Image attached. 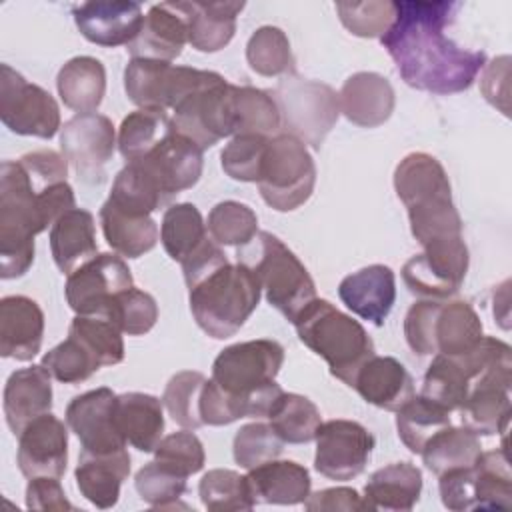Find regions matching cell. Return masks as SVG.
I'll list each match as a JSON object with an SVG mask.
<instances>
[{
  "label": "cell",
  "mask_w": 512,
  "mask_h": 512,
  "mask_svg": "<svg viewBox=\"0 0 512 512\" xmlns=\"http://www.w3.org/2000/svg\"><path fill=\"white\" fill-rule=\"evenodd\" d=\"M394 8V22L380 36V44L402 80L442 96L468 90L486 66V52L462 48L444 34L456 20L460 2L400 0Z\"/></svg>",
  "instance_id": "cell-1"
},
{
  "label": "cell",
  "mask_w": 512,
  "mask_h": 512,
  "mask_svg": "<svg viewBox=\"0 0 512 512\" xmlns=\"http://www.w3.org/2000/svg\"><path fill=\"white\" fill-rule=\"evenodd\" d=\"M190 312L212 338L234 336L260 302V282L244 262L230 264L220 246L206 238L182 262Z\"/></svg>",
  "instance_id": "cell-2"
},
{
  "label": "cell",
  "mask_w": 512,
  "mask_h": 512,
  "mask_svg": "<svg viewBox=\"0 0 512 512\" xmlns=\"http://www.w3.org/2000/svg\"><path fill=\"white\" fill-rule=\"evenodd\" d=\"M394 190L406 206L410 232L424 246L462 238V218L452 200L444 166L426 152H412L394 170Z\"/></svg>",
  "instance_id": "cell-3"
},
{
  "label": "cell",
  "mask_w": 512,
  "mask_h": 512,
  "mask_svg": "<svg viewBox=\"0 0 512 512\" xmlns=\"http://www.w3.org/2000/svg\"><path fill=\"white\" fill-rule=\"evenodd\" d=\"M284 364V348L260 338L226 346L212 364V382L230 400L238 420L266 418L284 392L276 376Z\"/></svg>",
  "instance_id": "cell-4"
},
{
  "label": "cell",
  "mask_w": 512,
  "mask_h": 512,
  "mask_svg": "<svg viewBox=\"0 0 512 512\" xmlns=\"http://www.w3.org/2000/svg\"><path fill=\"white\" fill-rule=\"evenodd\" d=\"M40 192L20 160L0 166V276L20 278L34 262V236L50 222L42 210Z\"/></svg>",
  "instance_id": "cell-5"
},
{
  "label": "cell",
  "mask_w": 512,
  "mask_h": 512,
  "mask_svg": "<svg viewBox=\"0 0 512 512\" xmlns=\"http://www.w3.org/2000/svg\"><path fill=\"white\" fill-rule=\"evenodd\" d=\"M292 324L300 342L324 358L330 374L350 388L360 366L376 352L364 326L328 300L314 298Z\"/></svg>",
  "instance_id": "cell-6"
},
{
  "label": "cell",
  "mask_w": 512,
  "mask_h": 512,
  "mask_svg": "<svg viewBox=\"0 0 512 512\" xmlns=\"http://www.w3.org/2000/svg\"><path fill=\"white\" fill-rule=\"evenodd\" d=\"M244 248L248 252H238V260L252 268L268 304L294 322L302 308L316 298V286L306 266L270 232H258Z\"/></svg>",
  "instance_id": "cell-7"
},
{
  "label": "cell",
  "mask_w": 512,
  "mask_h": 512,
  "mask_svg": "<svg viewBox=\"0 0 512 512\" xmlns=\"http://www.w3.org/2000/svg\"><path fill=\"white\" fill-rule=\"evenodd\" d=\"M256 184L270 208L278 212L300 208L312 196L316 184V164L306 144L286 132L272 136Z\"/></svg>",
  "instance_id": "cell-8"
},
{
  "label": "cell",
  "mask_w": 512,
  "mask_h": 512,
  "mask_svg": "<svg viewBox=\"0 0 512 512\" xmlns=\"http://www.w3.org/2000/svg\"><path fill=\"white\" fill-rule=\"evenodd\" d=\"M442 504L448 510H510L512 474L506 448L480 452L468 468L448 470L438 476Z\"/></svg>",
  "instance_id": "cell-9"
},
{
  "label": "cell",
  "mask_w": 512,
  "mask_h": 512,
  "mask_svg": "<svg viewBox=\"0 0 512 512\" xmlns=\"http://www.w3.org/2000/svg\"><path fill=\"white\" fill-rule=\"evenodd\" d=\"M278 104L284 132L302 144L320 148L340 116V100L332 86L286 74L270 92Z\"/></svg>",
  "instance_id": "cell-10"
},
{
  "label": "cell",
  "mask_w": 512,
  "mask_h": 512,
  "mask_svg": "<svg viewBox=\"0 0 512 512\" xmlns=\"http://www.w3.org/2000/svg\"><path fill=\"white\" fill-rule=\"evenodd\" d=\"M218 72L174 66L162 60L130 58L124 68V90L140 108H176L188 94L216 78Z\"/></svg>",
  "instance_id": "cell-11"
},
{
  "label": "cell",
  "mask_w": 512,
  "mask_h": 512,
  "mask_svg": "<svg viewBox=\"0 0 512 512\" xmlns=\"http://www.w3.org/2000/svg\"><path fill=\"white\" fill-rule=\"evenodd\" d=\"M0 120L14 134L44 140L62 128L54 96L8 64L0 66Z\"/></svg>",
  "instance_id": "cell-12"
},
{
  "label": "cell",
  "mask_w": 512,
  "mask_h": 512,
  "mask_svg": "<svg viewBox=\"0 0 512 512\" xmlns=\"http://www.w3.org/2000/svg\"><path fill=\"white\" fill-rule=\"evenodd\" d=\"M232 86L224 76L216 74L214 80L188 94L172 110L174 130L196 142L202 150L234 136Z\"/></svg>",
  "instance_id": "cell-13"
},
{
  "label": "cell",
  "mask_w": 512,
  "mask_h": 512,
  "mask_svg": "<svg viewBox=\"0 0 512 512\" xmlns=\"http://www.w3.org/2000/svg\"><path fill=\"white\" fill-rule=\"evenodd\" d=\"M468 246L464 238L444 240L424 246L402 266V278L414 296L426 300H446L454 296L468 272Z\"/></svg>",
  "instance_id": "cell-14"
},
{
  "label": "cell",
  "mask_w": 512,
  "mask_h": 512,
  "mask_svg": "<svg viewBox=\"0 0 512 512\" xmlns=\"http://www.w3.org/2000/svg\"><path fill=\"white\" fill-rule=\"evenodd\" d=\"M114 124L98 112L74 114L60 128V152L76 170L78 178L90 184L104 180V166L116 146Z\"/></svg>",
  "instance_id": "cell-15"
},
{
  "label": "cell",
  "mask_w": 512,
  "mask_h": 512,
  "mask_svg": "<svg viewBox=\"0 0 512 512\" xmlns=\"http://www.w3.org/2000/svg\"><path fill=\"white\" fill-rule=\"evenodd\" d=\"M134 286L128 264L118 254H96L68 274L64 294L68 306L82 316H104L116 294Z\"/></svg>",
  "instance_id": "cell-16"
},
{
  "label": "cell",
  "mask_w": 512,
  "mask_h": 512,
  "mask_svg": "<svg viewBox=\"0 0 512 512\" xmlns=\"http://www.w3.org/2000/svg\"><path fill=\"white\" fill-rule=\"evenodd\" d=\"M314 468L330 480H352L364 472L376 438L360 422L328 420L316 432Z\"/></svg>",
  "instance_id": "cell-17"
},
{
  "label": "cell",
  "mask_w": 512,
  "mask_h": 512,
  "mask_svg": "<svg viewBox=\"0 0 512 512\" xmlns=\"http://www.w3.org/2000/svg\"><path fill=\"white\" fill-rule=\"evenodd\" d=\"M202 152L196 142L172 130L146 156L134 160V164L142 168L168 204L176 194L192 188L200 180L204 168Z\"/></svg>",
  "instance_id": "cell-18"
},
{
  "label": "cell",
  "mask_w": 512,
  "mask_h": 512,
  "mask_svg": "<svg viewBox=\"0 0 512 512\" xmlns=\"http://www.w3.org/2000/svg\"><path fill=\"white\" fill-rule=\"evenodd\" d=\"M116 394L110 388H96L74 396L66 406V424L78 436L82 454L114 456L126 452L128 442L114 422Z\"/></svg>",
  "instance_id": "cell-19"
},
{
  "label": "cell",
  "mask_w": 512,
  "mask_h": 512,
  "mask_svg": "<svg viewBox=\"0 0 512 512\" xmlns=\"http://www.w3.org/2000/svg\"><path fill=\"white\" fill-rule=\"evenodd\" d=\"M512 366H496L484 372L458 408L462 426L476 436L506 434L510 422Z\"/></svg>",
  "instance_id": "cell-20"
},
{
  "label": "cell",
  "mask_w": 512,
  "mask_h": 512,
  "mask_svg": "<svg viewBox=\"0 0 512 512\" xmlns=\"http://www.w3.org/2000/svg\"><path fill=\"white\" fill-rule=\"evenodd\" d=\"M18 468L26 478H62L68 464V430L62 420L46 412L18 434Z\"/></svg>",
  "instance_id": "cell-21"
},
{
  "label": "cell",
  "mask_w": 512,
  "mask_h": 512,
  "mask_svg": "<svg viewBox=\"0 0 512 512\" xmlns=\"http://www.w3.org/2000/svg\"><path fill=\"white\" fill-rule=\"evenodd\" d=\"M80 34L98 46L114 48L130 44L142 30L144 14L138 2L92 0L72 10Z\"/></svg>",
  "instance_id": "cell-22"
},
{
  "label": "cell",
  "mask_w": 512,
  "mask_h": 512,
  "mask_svg": "<svg viewBox=\"0 0 512 512\" xmlns=\"http://www.w3.org/2000/svg\"><path fill=\"white\" fill-rule=\"evenodd\" d=\"M338 296L348 310L374 326H382L396 300V278L392 268L370 264L342 278Z\"/></svg>",
  "instance_id": "cell-23"
},
{
  "label": "cell",
  "mask_w": 512,
  "mask_h": 512,
  "mask_svg": "<svg viewBox=\"0 0 512 512\" xmlns=\"http://www.w3.org/2000/svg\"><path fill=\"white\" fill-rule=\"evenodd\" d=\"M44 312L36 300L12 294L0 300V354L20 362L32 360L42 346Z\"/></svg>",
  "instance_id": "cell-24"
},
{
  "label": "cell",
  "mask_w": 512,
  "mask_h": 512,
  "mask_svg": "<svg viewBox=\"0 0 512 512\" xmlns=\"http://www.w3.org/2000/svg\"><path fill=\"white\" fill-rule=\"evenodd\" d=\"M188 42V28L178 2L154 4L144 16V24L134 42L128 44L132 58L172 62Z\"/></svg>",
  "instance_id": "cell-25"
},
{
  "label": "cell",
  "mask_w": 512,
  "mask_h": 512,
  "mask_svg": "<svg viewBox=\"0 0 512 512\" xmlns=\"http://www.w3.org/2000/svg\"><path fill=\"white\" fill-rule=\"evenodd\" d=\"M338 100L340 112L362 128L384 124L396 104L392 84L378 72H356L348 76L340 88Z\"/></svg>",
  "instance_id": "cell-26"
},
{
  "label": "cell",
  "mask_w": 512,
  "mask_h": 512,
  "mask_svg": "<svg viewBox=\"0 0 512 512\" xmlns=\"http://www.w3.org/2000/svg\"><path fill=\"white\" fill-rule=\"evenodd\" d=\"M352 388L364 402L396 412L414 396V380L406 366L392 356L368 358L354 376Z\"/></svg>",
  "instance_id": "cell-27"
},
{
  "label": "cell",
  "mask_w": 512,
  "mask_h": 512,
  "mask_svg": "<svg viewBox=\"0 0 512 512\" xmlns=\"http://www.w3.org/2000/svg\"><path fill=\"white\" fill-rule=\"evenodd\" d=\"M50 374L42 364H32L12 372L4 386V418L18 436L28 422L52 410Z\"/></svg>",
  "instance_id": "cell-28"
},
{
  "label": "cell",
  "mask_w": 512,
  "mask_h": 512,
  "mask_svg": "<svg viewBox=\"0 0 512 512\" xmlns=\"http://www.w3.org/2000/svg\"><path fill=\"white\" fill-rule=\"evenodd\" d=\"M164 404L144 392H124L114 400V422L122 438L140 452H154L164 432Z\"/></svg>",
  "instance_id": "cell-29"
},
{
  "label": "cell",
  "mask_w": 512,
  "mask_h": 512,
  "mask_svg": "<svg viewBox=\"0 0 512 512\" xmlns=\"http://www.w3.org/2000/svg\"><path fill=\"white\" fill-rule=\"evenodd\" d=\"M246 478L256 504H304L312 486L310 472L294 460H268L250 468Z\"/></svg>",
  "instance_id": "cell-30"
},
{
  "label": "cell",
  "mask_w": 512,
  "mask_h": 512,
  "mask_svg": "<svg viewBox=\"0 0 512 512\" xmlns=\"http://www.w3.org/2000/svg\"><path fill=\"white\" fill-rule=\"evenodd\" d=\"M50 250L54 264L62 274H72L90 262L96 252V224L92 212L72 208L50 226Z\"/></svg>",
  "instance_id": "cell-31"
},
{
  "label": "cell",
  "mask_w": 512,
  "mask_h": 512,
  "mask_svg": "<svg viewBox=\"0 0 512 512\" xmlns=\"http://www.w3.org/2000/svg\"><path fill=\"white\" fill-rule=\"evenodd\" d=\"M186 28L188 42L198 52L222 50L236 32V16L244 10V2H178Z\"/></svg>",
  "instance_id": "cell-32"
},
{
  "label": "cell",
  "mask_w": 512,
  "mask_h": 512,
  "mask_svg": "<svg viewBox=\"0 0 512 512\" xmlns=\"http://www.w3.org/2000/svg\"><path fill=\"white\" fill-rule=\"evenodd\" d=\"M422 492V472L412 462H394L378 468L364 486L368 510L408 512Z\"/></svg>",
  "instance_id": "cell-33"
},
{
  "label": "cell",
  "mask_w": 512,
  "mask_h": 512,
  "mask_svg": "<svg viewBox=\"0 0 512 512\" xmlns=\"http://www.w3.org/2000/svg\"><path fill=\"white\" fill-rule=\"evenodd\" d=\"M130 474V454L120 452L114 456L82 454L74 470L80 494L96 508H112L120 498V486Z\"/></svg>",
  "instance_id": "cell-34"
},
{
  "label": "cell",
  "mask_w": 512,
  "mask_h": 512,
  "mask_svg": "<svg viewBox=\"0 0 512 512\" xmlns=\"http://www.w3.org/2000/svg\"><path fill=\"white\" fill-rule=\"evenodd\" d=\"M56 88L70 110L78 114L94 112L106 92L104 64L92 56L70 58L56 76Z\"/></svg>",
  "instance_id": "cell-35"
},
{
  "label": "cell",
  "mask_w": 512,
  "mask_h": 512,
  "mask_svg": "<svg viewBox=\"0 0 512 512\" xmlns=\"http://www.w3.org/2000/svg\"><path fill=\"white\" fill-rule=\"evenodd\" d=\"M102 232L108 246L126 258H140L158 242V226L152 216L128 214L108 200L100 208Z\"/></svg>",
  "instance_id": "cell-36"
},
{
  "label": "cell",
  "mask_w": 512,
  "mask_h": 512,
  "mask_svg": "<svg viewBox=\"0 0 512 512\" xmlns=\"http://www.w3.org/2000/svg\"><path fill=\"white\" fill-rule=\"evenodd\" d=\"M484 336L476 310L464 300L440 302L434 320L436 354L460 356L470 352Z\"/></svg>",
  "instance_id": "cell-37"
},
{
  "label": "cell",
  "mask_w": 512,
  "mask_h": 512,
  "mask_svg": "<svg viewBox=\"0 0 512 512\" xmlns=\"http://www.w3.org/2000/svg\"><path fill=\"white\" fill-rule=\"evenodd\" d=\"M482 452V444L478 436L466 426H446L436 432L420 450L424 466L436 476L456 470L468 468L476 462Z\"/></svg>",
  "instance_id": "cell-38"
},
{
  "label": "cell",
  "mask_w": 512,
  "mask_h": 512,
  "mask_svg": "<svg viewBox=\"0 0 512 512\" xmlns=\"http://www.w3.org/2000/svg\"><path fill=\"white\" fill-rule=\"evenodd\" d=\"M234 136L260 134L272 138L282 128L280 110L268 90L254 86H232Z\"/></svg>",
  "instance_id": "cell-39"
},
{
  "label": "cell",
  "mask_w": 512,
  "mask_h": 512,
  "mask_svg": "<svg viewBox=\"0 0 512 512\" xmlns=\"http://www.w3.org/2000/svg\"><path fill=\"white\" fill-rule=\"evenodd\" d=\"M266 418L270 420L274 432L284 440V444L312 442L322 424L316 404L294 392H282Z\"/></svg>",
  "instance_id": "cell-40"
},
{
  "label": "cell",
  "mask_w": 512,
  "mask_h": 512,
  "mask_svg": "<svg viewBox=\"0 0 512 512\" xmlns=\"http://www.w3.org/2000/svg\"><path fill=\"white\" fill-rule=\"evenodd\" d=\"M174 130L166 110L138 108L130 112L118 130V150L126 162L140 160Z\"/></svg>",
  "instance_id": "cell-41"
},
{
  "label": "cell",
  "mask_w": 512,
  "mask_h": 512,
  "mask_svg": "<svg viewBox=\"0 0 512 512\" xmlns=\"http://www.w3.org/2000/svg\"><path fill=\"white\" fill-rule=\"evenodd\" d=\"M206 238V224L192 202H180L166 208L160 224V240L174 262L188 258Z\"/></svg>",
  "instance_id": "cell-42"
},
{
  "label": "cell",
  "mask_w": 512,
  "mask_h": 512,
  "mask_svg": "<svg viewBox=\"0 0 512 512\" xmlns=\"http://www.w3.org/2000/svg\"><path fill=\"white\" fill-rule=\"evenodd\" d=\"M450 424V412L422 394L412 396L404 406L396 410L398 436L414 454H420L424 444Z\"/></svg>",
  "instance_id": "cell-43"
},
{
  "label": "cell",
  "mask_w": 512,
  "mask_h": 512,
  "mask_svg": "<svg viewBox=\"0 0 512 512\" xmlns=\"http://www.w3.org/2000/svg\"><path fill=\"white\" fill-rule=\"evenodd\" d=\"M248 66L260 76L294 74V56L290 40L278 26H260L246 44Z\"/></svg>",
  "instance_id": "cell-44"
},
{
  "label": "cell",
  "mask_w": 512,
  "mask_h": 512,
  "mask_svg": "<svg viewBox=\"0 0 512 512\" xmlns=\"http://www.w3.org/2000/svg\"><path fill=\"white\" fill-rule=\"evenodd\" d=\"M198 496L212 512L252 510L256 506L248 478L226 468L208 470L198 484Z\"/></svg>",
  "instance_id": "cell-45"
},
{
  "label": "cell",
  "mask_w": 512,
  "mask_h": 512,
  "mask_svg": "<svg viewBox=\"0 0 512 512\" xmlns=\"http://www.w3.org/2000/svg\"><path fill=\"white\" fill-rule=\"evenodd\" d=\"M206 230L218 246L242 248L258 234V216L242 202L224 200L210 210Z\"/></svg>",
  "instance_id": "cell-46"
},
{
  "label": "cell",
  "mask_w": 512,
  "mask_h": 512,
  "mask_svg": "<svg viewBox=\"0 0 512 512\" xmlns=\"http://www.w3.org/2000/svg\"><path fill=\"white\" fill-rule=\"evenodd\" d=\"M46 372L62 384H78L88 380L96 370L102 368L94 352L76 336L68 334L64 342L54 346L42 356L40 362Z\"/></svg>",
  "instance_id": "cell-47"
},
{
  "label": "cell",
  "mask_w": 512,
  "mask_h": 512,
  "mask_svg": "<svg viewBox=\"0 0 512 512\" xmlns=\"http://www.w3.org/2000/svg\"><path fill=\"white\" fill-rule=\"evenodd\" d=\"M186 480V474L154 458L136 472L134 486L146 504L166 510L178 506V500L186 492Z\"/></svg>",
  "instance_id": "cell-48"
},
{
  "label": "cell",
  "mask_w": 512,
  "mask_h": 512,
  "mask_svg": "<svg viewBox=\"0 0 512 512\" xmlns=\"http://www.w3.org/2000/svg\"><path fill=\"white\" fill-rule=\"evenodd\" d=\"M206 382V376L196 370H184L174 374L162 394V404L168 410L170 418L186 428L196 430L202 424L200 420V392Z\"/></svg>",
  "instance_id": "cell-49"
},
{
  "label": "cell",
  "mask_w": 512,
  "mask_h": 512,
  "mask_svg": "<svg viewBox=\"0 0 512 512\" xmlns=\"http://www.w3.org/2000/svg\"><path fill=\"white\" fill-rule=\"evenodd\" d=\"M104 318L116 324L122 334L142 336L154 328L158 320V304L152 294L132 286L114 296Z\"/></svg>",
  "instance_id": "cell-50"
},
{
  "label": "cell",
  "mask_w": 512,
  "mask_h": 512,
  "mask_svg": "<svg viewBox=\"0 0 512 512\" xmlns=\"http://www.w3.org/2000/svg\"><path fill=\"white\" fill-rule=\"evenodd\" d=\"M68 334L82 340L102 366H114L124 360V340L116 324L104 316L78 314L68 328Z\"/></svg>",
  "instance_id": "cell-51"
},
{
  "label": "cell",
  "mask_w": 512,
  "mask_h": 512,
  "mask_svg": "<svg viewBox=\"0 0 512 512\" xmlns=\"http://www.w3.org/2000/svg\"><path fill=\"white\" fill-rule=\"evenodd\" d=\"M284 450V440L266 422H252L242 426L232 444L236 464L250 470L268 460H276Z\"/></svg>",
  "instance_id": "cell-52"
},
{
  "label": "cell",
  "mask_w": 512,
  "mask_h": 512,
  "mask_svg": "<svg viewBox=\"0 0 512 512\" xmlns=\"http://www.w3.org/2000/svg\"><path fill=\"white\" fill-rule=\"evenodd\" d=\"M336 12L346 30L360 38H380L394 22V2H338Z\"/></svg>",
  "instance_id": "cell-53"
},
{
  "label": "cell",
  "mask_w": 512,
  "mask_h": 512,
  "mask_svg": "<svg viewBox=\"0 0 512 512\" xmlns=\"http://www.w3.org/2000/svg\"><path fill=\"white\" fill-rule=\"evenodd\" d=\"M270 138L260 134H238L220 152L222 170L238 182H258L264 150Z\"/></svg>",
  "instance_id": "cell-54"
},
{
  "label": "cell",
  "mask_w": 512,
  "mask_h": 512,
  "mask_svg": "<svg viewBox=\"0 0 512 512\" xmlns=\"http://www.w3.org/2000/svg\"><path fill=\"white\" fill-rule=\"evenodd\" d=\"M154 456H156V460L176 468L178 472H182L186 476L200 472L206 462V454H204V446H202L200 438L192 430H186V428L164 436L158 442Z\"/></svg>",
  "instance_id": "cell-55"
},
{
  "label": "cell",
  "mask_w": 512,
  "mask_h": 512,
  "mask_svg": "<svg viewBox=\"0 0 512 512\" xmlns=\"http://www.w3.org/2000/svg\"><path fill=\"white\" fill-rule=\"evenodd\" d=\"M442 300H420L414 302L404 318V336L412 352L418 356L436 354L434 344V320Z\"/></svg>",
  "instance_id": "cell-56"
},
{
  "label": "cell",
  "mask_w": 512,
  "mask_h": 512,
  "mask_svg": "<svg viewBox=\"0 0 512 512\" xmlns=\"http://www.w3.org/2000/svg\"><path fill=\"white\" fill-rule=\"evenodd\" d=\"M26 506L30 510H56V512L74 510V506L68 502L64 494L60 478H52V476L28 478Z\"/></svg>",
  "instance_id": "cell-57"
},
{
  "label": "cell",
  "mask_w": 512,
  "mask_h": 512,
  "mask_svg": "<svg viewBox=\"0 0 512 512\" xmlns=\"http://www.w3.org/2000/svg\"><path fill=\"white\" fill-rule=\"evenodd\" d=\"M304 508L308 512H356V510H368L364 498L354 490L346 486L336 488H324L314 494H308L304 500Z\"/></svg>",
  "instance_id": "cell-58"
},
{
  "label": "cell",
  "mask_w": 512,
  "mask_h": 512,
  "mask_svg": "<svg viewBox=\"0 0 512 512\" xmlns=\"http://www.w3.org/2000/svg\"><path fill=\"white\" fill-rule=\"evenodd\" d=\"M508 68H510V58L508 56H498L482 68L484 74L480 78V90H482L484 98L492 106H498L504 114H508V102L500 96L498 86L502 84L504 88H508Z\"/></svg>",
  "instance_id": "cell-59"
}]
</instances>
